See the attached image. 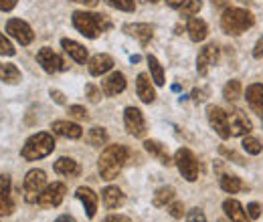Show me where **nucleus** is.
Here are the masks:
<instances>
[{"label":"nucleus","mask_w":263,"mask_h":222,"mask_svg":"<svg viewBox=\"0 0 263 222\" xmlns=\"http://www.w3.org/2000/svg\"><path fill=\"white\" fill-rule=\"evenodd\" d=\"M130 158V150L122 144H116V146H107L101 156H99L98 162V170H99V176L103 180H116L118 174L122 172V168L126 166V162Z\"/></svg>","instance_id":"f257e3e1"},{"label":"nucleus","mask_w":263,"mask_h":222,"mask_svg":"<svg viewBox=\"0 0 263 222\" xmlns=\"http://www.w3.org/2000/svg\"><path fill=\"white\" fill-rule=\"evenodd\" d=\"M71 21H73V27L87 38H98L101 32L111 29V23L103 14H96V12L77 10V12H73Z\"/></svg>","instance_id":"f03ea898"},{"label":"nucleus","mask_w":263,"mask_h":222,"mask_svg":"<svg viewBox=\"0 0 263 222\" xmlns=\"http://www.w3.org/2000/svg\"><path fill=\"white\" fill-rule=\"evenodd\" d=\"M255 25V18L249 10L245 8H225L223 10V16H221V29L225 34H243L247 29H251Z\"/></svg>","instance_id":"7ed1b4c3"},{"label":"nucleus","mask_w":263,"mask_h":222,"mask_svg":"<svg viewBox=\"0 0 263 222\" xmlns=\"http://www.w3.org/2000/svg\"><path fill=\"white\" fill-rule=\"evenodd\" d=\"M53 150H55L53 135L47 133V131H41V133L31 135L25 142V146L21 150V156H23V159H27V162H34V159L47 158L49 154H53Z\"/></svg>","instance_id":"20e7f679"},{"label":"nucleus","mask_w":263,"mask_h":222,"mask_svg":"<svg viewBox=\"0 0 263 222\" xmlns=\"http://www.w3.org/2000/svg\"><path fill=\"white\" fill-rule=\"evenodd\" d=\"M174 164H176V168H178V172L182 174L184 180H189V182L198 180L200 166H198L197 156H195L189 148H180V150H176V154H174Z\"/></svg>","instance_id":"39448f33"},{"label":"nucleus","mask_w":263,"mask_h":222,"mask_svg":"<svg viewBox=\"0 0 263 222\" xmlns=\"http://www.w3.org/2000/svg\"><path fill=\"white\" fill-rule=\"evenodd\" d=\"M206 117L211 127L217 131V135L221 139H229L231 137V127H229V113L219 107V105H209L206 107Z\"/></svg>","instance_id":"423d86ee"},{"label":"nucleus","mask_w":263,"mask_h":222,"mask_svg":"<svg viewBox=\"0 0 263 222\" xmlns=\"http://www.w3.org/2000/svg\"><path fill=\"white\" fill-rule=\"evenodd\" d=\"M65 194H67V188L63 182H53V184H49L45 190L39 194L36 204L41 208H57L63 202Z\"/></svg>","instance_id":"0eeeda50"},{"label":"nucleus","mask_w":263,"mask_h":222,"mask_svg":"<svg viewBox=\"0 0 263 222\" xmlns=\"http://www.w3.org/2000/svg\"><path fill=\"white\" fill-rule=\"evenodd\" d=\"M47 188V174L43 170H31L25 178V198L27 202H36L39 194Z\"/></svg>","instance_id":"6e6552de"},{"label":"nucleus","mask_w":263,"mask_h":222,"mask_svg":"<svg viewBox=\"0 0 263 222\" xmlns=\"http://www.w3.org/2000/svg\"><path fill=\"white\" fill-rule=\"evenodd\" d=\"M124 126L126 131L134 137H146V119L138 107H126L124 111Z\"/></svg>","instance_id":"1a4fd4ad"},{"label":"nucleus","mask_w":263,"mask_h":222,"mask_svg":"<svg viewBox=\"0 0 263 222\" xmlns=\"http://www.w3.org/2000/svg\"><path fill=\"white\" fill-rule=\"evenodd\" d=\"M219 55L221 53H219V47L215 43L204 45L200 49V53H198L197 57V73L200 77H206L209 71H211V67H215V65L219 63Z\"/></svg>","instance_id":"9d476101"},{"label":"nucleus","mask_w":263,"mask_h":222,"mask_svg":"<svg viewBox=\"0 0 263 222\" xmlns=\"http://www.w3.org/2000/svg\"><path fill=\"white\" fill-rule=\"evenodd\" d=\"M6 32H8L18 45H23V47L31 45L34 38L33 29H31L25 21H21V18H10V21L6 23Z\"/></svg>","instance_id":"9b49d317"},{"label":"nucleus","mask_w":263,"mask_h":222,"mask_svg":"<svg viewBox=\"0 0 263 222\" xmlns=\"http://www.w3.org/2000/svg\"><path fill=\"white\" fill-rule=\"evenodd\" d=\"M36 61L43 67V71H47V73H51V75L57 73V71L67 69L65 61H63L53 49H49V47H43V49L36 53Z\"/></svg>","instance_id":"f8f14e48"},{"label":"nucleus","mask_w":263,"mask_h":222,"mask_svg":"<svg viewBox=\"0 0 263 222\" xmlns=\"http://www.w3.org/2000/svg\"><path fill=\"white\" fill-rule=\"evenodd\" d=\"M229 127H231V135H235V137H245V135H249L251 133V122L247 119V115L243 113V111H239V109H235V111H231L229 115Z\"/></svg>","instance_id":"ddd939ff"},{"label":"nucleus","mask_w":263,"mask_h":222,"mask_svg":"<svg viewBox=\"0 0 263 222\" xmlns=\"http://www.w3.org/2000/svg\"><path fill=\"white\" fill-rule=\"evenodd\" d=\"M124 32L134 36L140 45H148L154 36V27L148 23H134V25H124Z\"/></svg>","instance_id":"4468645a"},{"label":"nucleus","mask_w":263,"mask_h":222,"mask_svg":"<svg viewBox=\"0 0 263 222\" xmlns=\"http://www.w3.org/2000/svg\"><path fill=\"white\" fill-rule=\"evenodd\" d=\"M124 89H126V77H124V73H120V71H114V73L101 83V91H103V95H107V97L120 95Z\"/></svg>","instance_id":"2eb2a0df"},{"label":"nucleus","mask_w":263,"mask_h":222,"mask_svg":"<svg viewBox=\"0 0 263 222\" xmlns=\"http://www.w3.org/2000/svg\"><path fill=\"white\" fill-rule=\"evenodd\" d=\"M136 93H138L142 103H148V105L154 103L156 91H154V87H152V83H150L148 73H140V75L136 77Z\"/></svg>","instance_id":"dca6fc26"},{"label":"nucleus","mask_w":263,"mask_h":222,"mask_svg":"<svg viewBox=\"0 0 263 222\" xmlns=\"http://www.w3.org/2000/svg\"><path fill=\"white\" fill-rule=\"evenodd\" d=\"M14 212V202L10 198V178L0 176V216H10Z\"/></svg>","instance_id":"f3484780"},{"label":"nucleus","mask_w":263,"mask_h":222,"mask_svg":"<svg viewBox=\"0 0 263 222\" xmlns=\"http://www.w3.org/2000/svg\"><path fill=\"white\" fill-rule=\"evenodd\" d=\"M75 196L79 198V202L85 206V212H87V218H93L96 216V212H98V194L91 190V188H87V186H81V188H77L75 192Z\"/></svg>","instance_id":"a211bd4d"},{"label":"nucleus","mask_w":263,"mask_h":222,"mask_svg":"<svg viewBox=\"0 0 263 222\" xmlns=\"http://www.w3.org/2000/svg\"><path fill=\"white\" fill-rule=\"evenodd\" d=\"M51 129H53V133L69 137V139H79V137L83 135V129H81L79 124H75V122H65V119L53 122V124H51Z\"/></svg>","instance_id":"6ab92c4d"},{"label":"nucleus","mask_w":263,"mask_h":222,"mask_svg":"<svg viewBox=\"0 0 263 222\" xmlns=\"http://www.w3.org/2000/svg\"><path fill=\"white\" fill-rule=\"evenodd\" d=\"M223 210H225V214L231 222H251V218L247 216V210L243 208V204L235 198H229V200L223 202Z\"/></svg>","instance_id":"aec40b11"},{"label":"nucleus","mask_w":263,"mask_h":222,"mask_svg":"<svg viewBox=\"0 0 263 222\" xmlns=\"http://www.w3.org/2000/svg\"><path fill=\"white\" fill-rule=\"evenodd\" d=\"M101 200H103V206L107 210H116L126 202V196L118 186H105L101 190Z\"/></svg>","instance_id":"412c9836"},{"label":"nucleus","mask_w":263,"mask_h":222,"mask_svg":"<svg viewBox=\"0 0 263 222\" xmlns=\"http://www.w3.org/2000/svg\"><path fill=\"white\" fill-rule=\"evenodd\" d=\"M245 99H247L249 107H251L259 117H263V85L261 83L249 85L247 91H245Z\"/></svg>","instance_id":"4be33fe9"},{"label":"nucleus","mask_w":263,"mask_h":222,"mask_svg":"<svg viewBox=\"0 0 263 222\" xmlns=\"http://www.w3.org/2000/svg\"><path fill=\"white\" fill-rule=\"evenodd\" d=\"M61 47H63V51H65L75 63H85V61H87V49H85L83 45H79L77 41L63 38V41H61Z\"/></svg>","instance_id":"5701e85b"},{"label":"nucleus","mask_w":263,"mask_h":222,"mask_svg":"<svg viewBox=\"0 0 263 222\" xmlns=\"http://www.w3.org/2000/svg\"><path fill=\"white\" fill-rule=\"evenodd\" d=\"M186 32H189L191 41L202 43V41L206 38V34H209V27H206V23H204L202 18L191 16V18H189V25H186Z\"/></svg>","instance_id":"b1692460"},{"label":"nucleus","mask_w":263,"mask_h":222,"mask_svg":"<svg viewBox=\"0 0 263 222\" xmlns=\"http://www.w3.org/2000/svg\"><path fill=\"white\" fill-rule=\"evenodd\" d=\"M111 67H114V59L109 55H105V53H99V55L89 59V73L93 77H99V75L107 73Z\"/></svg>","instance_id":"393cba45"},{"label":"nucleus","mask_w":263,"mask_h":222,"mask_svg":"<svg viewBox=\"0 0 263 222\" xmlns=\"http://www.w3.org/2000/svg\"><path fill=\"white\" fill-rule=\"evenodd\" d=\"M144 148H146V152L152 156V158H156L160 164H164V166H170L174 159L168 156V152H166V148L160 144V142H156V139H146L144 142Z\"/></svg>","instance_id":"a878e982"},{"label":"nucleus","mask_w":263,"mask_h":222,"mask_svg":"<svg viewBox=\"0 0 263 222\" xmlns=\"http://www.w3.org/2000/svg\"><path fill=\"white\" fill-rule=\"evenodd\" d=\"M21 77H23L21 69L14 63H0V81L14 85V83H21Z\"/></svg>","instance_id":"bb28decb"},{"label":"nucleus","mask_w":263,"mask_h":222,"mask_svg":"<svg viewBox=\"0 0 263 222\" xmlns=\"http://www.w3.org/2000/svg\"><path fill=\"white\" fill-rule=\"evenodd\" d=\"M55 172L61 176H77L79 174V164L73 158H59L55 162Z\"/></svg>","instance_id":"cd10ccee"},{"label":"nucleus","mask_w":263,"mask_h":222,"mask_svg":"<svg viewBox=\"0 0 263 222\" xmlns=\"http://www.w3.org/2000/svg\"><path fill=\"white\" fill-rule=\"evenodd\" d=\"M174 196H176V190L172 188V186H162V188H158V190L154 192V198H152V204L156 206V208H162V206H168L172 200H174Z\"/></svg>","instance_id":"c85d7f7f"},{"label":"nucleus","mask_w":263,"mask_h":222,"mask_svg":"<svg viewBox=\"0 0 263 222\" xmlns=\"http://www.w3.org/2000/svg\"><path fill=\"white\" fill-rule=\"evenodd\" d=\"M243 188H245V186H243V182H241L239 176H231V174L221 176V190L223 192H227V194H237V192H241Z\"/></svg>","instance_id":"c756f323"},{"label":"nucleus","mask_w":263,"mask_h":222,"mask_svg":"<svg viewBox=\"0 0 263 222\" xmlns=\"http://www.w3.org/2000/svg\"><path fill=\"white\" fill-rule=\"evenodd\" d=\"M146 61H148V67H150V75H152V81L156 83V85H164V69H162V65L160 61L154 57V55H148L146 57Z\"/></svg>","instance_id":"7c9ffc66"},{"label":"nucleus","mask_w":263,"mask_h":222,"mask_svg":"<svg viewBox=\"0 0 263 222\" xmlns=\"http://www.w3.org/2000/svg\"><path fill=\"white\" fill-rule=\"evenodd\" d=\"M243 93V87H241V83L237 81V79H231L227 81V85L223 87V97L227 99V101H237L239 97Z\"/></svg>","instance_id":"2f4dec72"},{"label":"nucleus","mask_w":263,"mask_h":222,"mask_svg":"<svg viewBox=\"0 0 263 222\" xmlns=\"http://www.w3.org/2000/svg\"><path fill=\"white\" fill-rule=\"evenodd\" d=\"M87 139H89V144H91V146L101 148V146H105V144H107V131H105L103 127H91V129H89Z\"/></svg>","instance_id":"473e14b6"},{"label":"nucleus","mask_w":263,"mask_h":222,"mask_svg":"<svg viewBox=\"0 0 263 222\" xmlns=\"http://www.w3.org/2000/svg\"><path fill=\"white\" fill-rule=\"evenodd\" d=\"M241 146H243V150H245L247 154H251V156H259L263 150L261 142H259L257 137H253V135H245Z\"/></svg>","instance_id":"72a5a7b5"},{"label":"nucleus","mask_w":263,"mask_h":222,"mask_svg":"<svg viewBox=\"0 0 263 222\" xmlns=\"http://www.w3.org/2000/svg\"><path fill=\"white\" fill-rule=\"evenodd\" d=\"M200 8H202V0H186L182 4V8H180V16L191 18V16H195V14L200 12Z\"/></svg>","instance_id":"f704fd0d"},{"label":"nucleus","mask_w":263,"mask_h":222,"mask_svg":"<svg viewBox=\"0 0 263 222\" xmlns=\"http://www.w3.org/2000/svg\"><path fill=\"white\" fill-rule=\"evenodd\" d=\"M111 8H118L122 12H134L136 10V2L134 0H105Z\"/></svg>","instance_id":"c9c22d12"},{"label":"nucleus","mask_w":263,"mask_h":222,"mask_svg":"<svg viewBox=\"0 0 263 222\" xmlns=\"http://www.w3.org/2000/svg\"><path fill=\"white\" fill-rule=\"evenodd\" d=\"M168 214H170L172 218L180 220V218L184 216V204H182V202H178V200H172V202L168 204Z\"/></svg>","instance_id":"e433bc0d"},{"label":"nucleus","mask_w":263,"mask_h":222,"mask_svg":"<svg viewBox=\"0 0 263 222\" xmlns=\"http://www.w3.org/2000/svg\"><path fill=\"white\" fill-rule=\"evenodd\" d=\"M69 117H73V119H77V122H87V119H89L85 107H81V105H71V107H69Z\"/></svg>","instance_id":"4c0bfd02"},{"label":"nucleus","mask_w":263,"mask_h":222,"mask_svg":"<svg viewBox=\"0 0 263 222\" xmlns=\"http://www.w3.org/2000/svg\"><path fill=\"white\" fill-rule=\"evenodd\" d=\"M0 55H6V57H12V55H16V49H14V45L0 32Z\"/></svg>","instance_id":"58836bf2"},{"label":"nucleus","mask_w":263,"mask_h":222,"mask_svg":"<svg viewBox=\"0 0 263 222\" xmlns=\"http://www.w3.org/2000/svg\"><path fill=\"white\" fill-rule=\"evenodd\" d=\"M219 154H221L223 158L233 159V162H235V164H239V166H243V164H245V159H243V156H239L237 152H233V150H229V148H225V146H221V148H219Z\"/></svg>","instance_id":"ea45409f"},{"label":"nucleus","mask_w":263,"mask_h":222,"mask_svg":"<svg viewBox=\"0 0 263 222\" xmlns=\"http://www.w3.org/2000/svg\"><path fill=\"white\" fill-rule=\"evenodd\" d=\"M245 210H247V216H249L251 220H257V218L261 216V204H257V202H249Z\"/></svg>","instance_id":"a19ab883"},{"label":"nucleus","mask_w":263,"mask_h":222,"mask_svg":"<svg viewBox=\"0 0 263 222\" xmlns=\"http://www.w3.org/2000/svg\"><path fill=\"white\" fill-rule=\"evenodd\" d=\"M85 95H87V99L91 101V103H98L99 99H101V89H98L96 85H85Z\"/></svg>","instance_id":"79ce46f5"},{"label":"nucleus","mask_w":263,"mask_h":222,"mask_svg":"<svg viewBox=\"0 0 263 222\" xmlns=\"http://www.w3.org/2000/svg\"><path fill=\"white\" fill-rule=\"evenodd\" d=\"M186 222H206V216H204V212L200 208H193L186 214Z\"/></svg>","instance_id":"37998d69"},{"label":"nucleus","mask_w":263,"mask_h":222,"mask_svg":"<svg viewBox=\"0 0 263 222\" xmlns=\"http://www.w3.org/2000/svg\"><path fill=\"white\" fill-rule=\"evenodd\" d=\"M191 97H193V99H195L197 103H202V101H204V99L209 97V89H195Z\"/></svg>","instance_id":"c03bdc74"},{"label":"nucleus","mask_w":263,"mask_h":222,"mask_svg":"<svg viewBox=\"0 0 263 222\" xmlns=\"http://www.w3.org/2000/svg\"><path fill=\"white\" fill-rule=\"evenodd\" d=\"M18 0H0V10L2 12H10L14 6H16Z\"/></svg>","instance_id":"a18cd8bd"},{"label":"nucleus","mask_w":263,"mask_h":222,"mask_svg":"<svg viewBox=\"0 0 263 222\" xmlns=\"http://www.w3.org/2000/svg\"><path fill=\"white\" fill-rule=\"evenodd\" d=\"M49 93H51V97L55 99V103H59V105H65V95H63L59 89H51Z\"/></svg>","instance_id":"49530a36"},{"label":"nucleus","mask_w":263,"mask_h":222,"mask_svg":"<svg viewBox=\"0 0 263 222\" xmlns=\"http://www.w3.org/2000/svg\"><path fill=\"white\" fill-rule=\"evenodd\" d=\"M103 222H132L128 216H122V214H111V216H107Z\"/></svg>","instance_id":"de8ad7c7"},{"label":"nucleus","mask_w":263,"mask_h":222,"mask_svg":"<svg viewBox=\"0 0 263 222\" xmlns=\"http://www.w3.org/2000/svg\"><path fill=\"white\" fill-rule=\"evenodd\" d=\"M253 57H255V59H261V57H263V38H261V41H259V43H257V45H255V51H253Z\"/></svg>","instance_id":"09e8293b"},{"label":"nucleus","mask_w":263,"mask_h":222,"mask_svg":"<svg viewBox=\"0 0 263 222\" xmlns=\"http://www.w3.org/2000/svg\"><path fill=\"white\" fill-rule=\"evenodd\" d=\"M184 2H186V0H166V4H168L170 8H182Z\"/></svg>","instance_id":"8fccbe9b"},{"label":"nucleus","mask_w":263,"mask_h":222,"mask_svg":"<svg viewBox=\"0 0 263 222\" xmlns=\"http://www.w3.org/2000/svg\"><path fill=\"white\" fill-rule=\"evenodd\" d=\"M71 2H77V4H83V6H98V2L99 0H71Z\"/></svg>","instance_id":"3c124183"},{"label":"nucleus","mask_w":263,"mask_h":222,"mask_svg":"<svg viewBox=\"0 0 263 222\" xmlns=\"http://www.w3.org/2000/svg\"><path fill=\"white\" fill-rule=\"evenodd\" d=\"M213 4L219 8H229V0H213Z\"/></svg>","instance_id":"603ef678"},{"label":"nucleus","mask_w":263,"mask_h":222,"mask_svg":"<svg viewBox=\"0 0 263 222\" xmlns=\"http://www.w3.org/2000/svg\"><path fill=\"white\" fill-rule=\"evenodd\" d=\"M55 222H75V218H73V216H69V214H63V216H59Z\"/></svg>","instance_id":"864d4df0"},{"label":"nucleus","mask_w":263,"mask_h":222,"mask_svg":"<svg viewBox=\"0 0 263 222\" xmlns=\"http://www.w3.org/2000/svg\"><path fill=\"white\" fill-rule=\"evenodd\" d=\"M148 2H160V0H148Z\"/></svg>","instance_id":"5fc2aeb1"}]
</instances>
